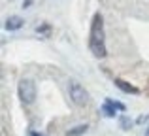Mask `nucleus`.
<instances>
[{"label":"nucleus","instance_id":"nucleus-1","mask_svg":"<svg viewBox=\"0 0 149 136\" xmlns=\"http://www.w3.org/2000/svg\"><path fill=\"white\" fill-rule=\"evenodd\" d=\"M89 47H91L93 55L98 57V59H104L108 55V49H106L104 44V23H102V15L95 13L91 23V34H89Z\"/></svg>","mask_w":149,"mask_h":136},{"label":"nucleus","instance_id":"nucleus-2","mask_svg":"<svg viewBox=\"0 0 149 136\" xmlns=\"http://www.w3.org/2000/svg\"><path fill=\"white\" fill-rule=\"evenodd\" d=\"M19 98L23 104H32L36 100V85L32 80H21L19 81Z\"/></svg>","mask_w":149,"mask_h":136},{"label":"nucleus","instance_id":"nucleus-3","mask_svg":"<svg viewBox=\"0 0 149 136\" xmlns=\"http://www.w3.org/2000/svg\"><path fill=\"white\" fill-rule=\"evenodd\" d=\"M70 91V98H72L74 104H77V106H85V104L89 102V93L85 91V87L81 83H77V81H72L68 87Z\"/></svg>","mask_w":149,"mask_h":136},{"label":"nucleus","instance_id":"nucleus-4","mask_svg":"<svg viewBox=\"0 0 149 136\" xmlns=\"http://www.w3.org/2000/svg\"><path fill=\"white\" fill-rule=\"evenodd\" d=\"M113 83H115V87H119L123 93H132V95H138V87H134V85H130L128 81H125V80H119V77H115L113 80Z\"/></svg>","mask_w":149,"mask_h":136},{"label":"nucleus","instance_id":"nucleus-5","mask_svg":"<svg viewBox=\"0 0 149 136\" xmlns=\"http://www.w3.org/2000/svg\"><path fill=\"white\" fill-rule=\"evenodd\" d=\"M23 19L19 17V15H11V17H8V21H6V29L8 30H19L23 27Z\"/></svg>","mask_w":149,"mask_h":136},{"label":"nucleus","instance_id":"nucleus-6","mask_svg":"<svg viewBox=\"0 0 149 136\" xmlns=\"http://www.w3.org/2000/svg\"><path fill=\"white\" fill-rule=\"evenodd\" d=\"M87 129H89L87 125H77V127H74V129L66 130V136H81V134L87 133Z\"/></svg>","mask_w":149,"mask_h":136},{"label":"nucleus","instance_id":"nucleus-7","mask_svg":"<svg viewBox=\"0 0 149 136\" xmlns=\"http://www.w3.org/2000/svg\"><path fill=\"white\" fill-rule=\"evenodd\" d=\"M115 110H117V108L113 106V104H109L108 100H106L104 106H102V114H104L106 117H115Z\"/></svg>","mask_w":149,"mask_h":136},{"label":"nucleus","instance_id":"nucleus-8","mask_svg":"<svg viewBox=\"0 0 149 136\" xmlns=\"http://www.w3.org/2000/svg\"><path fill=\"white\" fill-rule=\"evenodd\" d=\"M119 125H121L123 130H128L132 127V119L128 117V115H121V117H119Z\"/></svg>","mask_w":149,"mask_h":136},{"label":"nucleus","instance_id":"nucleus-9","mask_svg":"<svg viewBox=\"0 0 149 136\" xmlns=\"http://www.w3.org/2000/svg\"><path fill=\"white\" fill-rule=\"evenodd\" d=\"M106 100H108L109 104H113V106H115V108H117V110H119V112H125V110H127V108H125V104L117 102V100H113V98H106Z\"/></svg>","mask_w":149,"mask_h":136},{"label":"nucleus","instance_id":"nucleus-10","mask_svg":"<svg viewBox=\"0 0 149 136\" xmlns=\"http://www.w3.org/2000/svg\"><path fill=\"white\" fill-rule=\"evenodd\" d=\"M36 32H40V34H47V32H49V25H42V27H38Z\"/></svg>","mask_w":149,"mask_h":136},{"label":"nucleus","instance_id":"nucleus-11","mask_svg":"<svg viewBox=\"0 0 149 136\" xmlns=\"http://www.w3.org/2000/svg\"><path fill=\"white\" fill-rule=\"evenodd\" d=\"M149 117V115L146 114V115H140V117H138V123H143V121H146V119Z\"/></svg>","mask_w":149,"mask_h":136},{"label":"nucleus","instance_id":"nucleus-12","mask_svg":"<svg viewBox=\"0 0 149 136\" xmlns=\"http://www.w3.org/2000/svg\"><path fill=\"white\" fill-rule=\"evenodd\" d=\"M32 4V0H25V4H23V8H26V6H30Z\"/></svg>","mask_w":149,"mask_h":136},{"label":"nucleus","instance_id":"nucleus-13","mask_svg":"<svg viewBox=\"0 0 149 136\" xmlns=\"http://www.w3.org/2000/svg\"><path fill=\"white\" fill-rule=\"evenodd\" d=\"M30 136H44V134H38V133H30Z\"/></svg>","mask_w":149,"mask_h":136},{"label":"nucleus","instance_id":"nucleus-14","mask_svg":"<svg viewBox=\"0 0 149 136\" xmlns=\"http://www.w3.org/2000/svg\"><path fill=\"white\" fill-rule=\"evenodd\" d=\"M146 136H149V127H147V130H146Z\"/></svg>","mask_w":149,"mask_h":136}]
</instances>
